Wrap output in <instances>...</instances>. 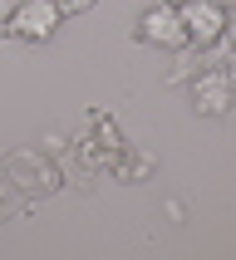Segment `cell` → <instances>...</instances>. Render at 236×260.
<instances>
[{
  "label": "cell",
  "instance_id": "cell-6",
  "mask_svg": "<svg viewBox=\"0 0 236 260\" xmlns=\"http://www.w3.org/2000/svg\"><path fill=\"white\" fill-rule=\"evenodd\" d=\"M88 5H94V0H59V10H64V15H79V10H88Z\"/></svg>",
  "mask_w": 236,
  "mask_h": 260
},
{
  "label": "cell",
  "instance_id": "cell-1",
  "mask_svg": "<svg viewBox=\"0 0 236 260\" xmlns=\"http://www.w3.org/2000/svg\"><path fill=\"white\" fill-rule=\"evenodd\" d=\"M59 20H64L59 0H15V5H10V15H5L10 35H15V40H29V44L54 40Z\"/></svg>",
  "mask_w": 236,
  "mask_h": 260
},
{
  "label": "cell",
  "instance_id": "cell-2",
  "mask_svg": "<svg viewBox=\"0 0 236 260\" xmlns=\"http://www.w3.org/2000/svg\"><path fill=\"white\" fill-rule=\"evenodd\" d=\"M182 10V29H187V44H197V49H212V44L226 40V5L221 0H182L177 5Z\"/></svg>",
  "mask_w": 236,
  "mask_h": 260
},
{
  "label": "cell",
  "instance_id": "cell-5",
  "mask_svg": "<svg viewBox=\"0 0 236 260\" xmlns=\"http://www.w3.org/2000/svg\"><path fill=\"white\" fill-rule=\"evenodd\" d=\"M231 103H236V79L226 69H202L192 79V108H197V113L221 118Z\"/></svg>",
  "mask_w": 236,
  "mask_h": 260
},
{
  "label": "cell",
  "instance_id": "cell-4",
  "mask_svg": "<svg viewBox=\"0 0 236 260\" xmlns=\"http://www.w3.org/2000/svg\"><path fill=\"white\" fill-rule=\"evenodd\" d=\"M5 177H10L20 191H29V197H49V191L59 187V172L40 157V152H29V147H20V152L5 157Z\"/></svg>",
  "mask_w": 236,
  "mask_h": 260
},
{
  "label": "cell",
  "instance_id": "cell-3",
  "mask_svg": "<svg viewBox=\"0 0 236 260\" xmlns=\"http://www.w3.org/2000/svg\"><path fill=\"white\" fill-rule=\"evenodd\" d=\"M138 40L158 44V49H187V29H182V10L167 0H153L138 20Z\"/></svg>",
  "mask_w": 236,
  "mask_h": 260
}]
</instances>
